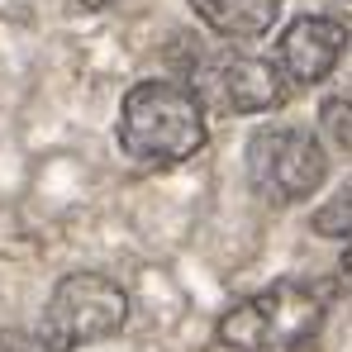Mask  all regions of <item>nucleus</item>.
Segmentation results:
<instances>
[{
  "instance_id": "7ed1b4c3",
  "label": "nucleus",
  "mask_w": 352,
  "mask_h": 352,
  "mask_svg": "<svg viewBox=\"0 0 352 352\" xmlns=\"http://www.w3.org/2000/svg\"><path fill=\"white\" fill-rule=\"evenodd\" d=\"M248 186L267 200V205H295L309 200L324 176H329V157L324 143L314 138V129L300 124H267L248 138Z\"/></svg>"
},
{
  "instance_id": "423d86ee",
  "label": "nucleus",
  "mask_w": 352,
  "mask_h": 352,
  "mask_svg": "<svg viewBox=\"0 0 352 352\" xmlns=\"http://www.w3.org/2000/svg\"><path fill=\"white\" fill-rule=\"evenodd\" d=\"M348 24L333 19V14H300L291 29L276 38V53L272 62L281 67V76L295 86H319L333 76V67L348 53Z\"/></svg>"
},
{
  "instance_id": "f03ea898",
  "label": "nucleus",
  "mask_w": 352,
  "mask_h": 352,
  "mask_svg": "<svg viewBox=\"0 0 352 352\" xmlns=\"http://www.w3.org/2000/svg\"><path fill=\"white\" fill-rule=\"evenodd\" d=\"M329 319V291L319 281L286 276L267 291L238 300L219 319V343L229 352H309Z\"/></svg>"
},
{
  "instance_id": "9b49d317",
  "label": "nucleus",
  "mask_w": 352,
  "mask_h": 352,
  "mask_svg": "<svg viewBox=\"0 0 352 352\" xmlns=\"http://www.w3.org/2000/svg\"><path fill=\"white\" fill-rule=\"evenodd\" d=\"M338 276H343V286L352 291V248L343 252V257H338Z\"/></svg>"
},
{
  "instance_id": "f8f14e48",
  "label": "nucleus",
  "mask_w": 352,
  "mask_h": 352,
  "mask_svg": "<svg viewBox=\"0 0 352 352\" xmlns=\"http://www.w3.org/2000/svg\"><path fill=\"white\" fill-rule=\"evenodd\" d=\"M76 5H86V10H105V5H115V0H76Z\"/></svg>"
},
{
  "instance_id": "f257e3e1",
  "label": "nucleus",
  "mask_w": 352,
  "mask_h": 352,
  "mask_svg": "<svg viewBox=\"0 0 352 352\" xmlns=\"http://www.w3.org/2000/svg\"><path fill=\"white\" fill-rule=\"evenodd\" d=\"M205 105L190 86L138 81L119 105V148L138 167H181L205 148Z\"/></svg>"
},
{
  "instance_id": "9d476101",
  "label": "nucleus",
  "mask_w": 352,
  "mask_h": 352,
  "mask_svg": "<svg viewBox=\"0 0 352 352\" xmlns=\"http://www.w3.org/2000/svg\"><path fill=\"white\" fill-rule=\"evenodd\" d=\"M0 352H53L48 338H34V333H0Z\"/></svg>"
},
{
  "instance_id": "39448f33",
  "label": "nucleus",
  "mask_w": 352,
  "mask_h": 352,
  "mask_svg": "<svg viewBox=\"0 0 352 352\" xmlns=\"http://www.w3.org/2000/svg\"><path fill=\"white\" fill-rule=\"evenodd\" d=\"M291 81L281 76V67L272 58H248V53H229L205 67V81L195 96H214V105H224L229 115H262L276 110L286 100Z\"/></svg>"
},
{
  "instance_id": "20e7f679",
  "label": "nucleus",
  "mask_w": 352,
  "mask_h": 352,
  "mask_svg": "<svg viewBox=\"0 0 352 352\" xmlns=\"http://www.w3.org/2000/svg\"><path fill=\"white\" fill-rule=\"evenodd\" d=\"M129 324V295L100 272H72L43 309V338L53 352H76L86 343H105Z\"/></svg>"
},
{
  "instance_id": "1a4fd4ad",
  "label": "nucleus",
  "mask_w": 352,
  "mask_h": 352,
  "mask_svg": "<svg viewBox=\"0 0 352 352\" xmlns=\"http://www.w3.org/2000/svg\"><path fill=\"white\" fill-rule=\"evenodd\" d=\"M319 124H324V133H329L338 148H348V153H352V81H348V91H338V96L324 100Z\"/></svg>"
},
{
  "instance_id": "0eeeda50",
  "label": "nucleus",
  "mask_w": 352,
  "mask_h": 352,
  "mask_svg": "<svg viewBox=\"0 0 352 352\" xmlns=\"http://www.w3.org/2000/svg\"><path fill=\"white\" fill-rule=\"evenodd\" d=\"M286 0H190V10L219 34V38H234V43H248V38H262L276 14H281Z\"/></svg>"
},
{
  "instance_id": "6e6552de",
  "label": "nucleus",
  "mask_w": 352,
  "mask_h": 352,
  "mask_svg": "<svg viewBox=\"0 0 352 352\" xmlns=\"http://www.w3.org/2000/svg\"><path fill=\"white\" fill-rule=\"evenodd\" d=\"M314 234L319 238H352V186H343L333 200L314 210Z\"/></svg>"
}]
</instances>
